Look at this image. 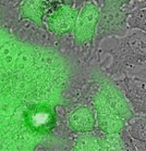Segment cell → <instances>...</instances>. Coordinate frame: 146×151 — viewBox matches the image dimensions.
I'll return each mask as SVG.
<instances>
[{
	"label": "cell",
	"mask_w": 146,
	"mask_h": 151,
	"mask_svg": "<svg viewBox=\"0 0 146 151\" xmlns=\"http://www.w3.org/2000/svg\"><path fill=\"white\" fill-rule=\"evenodd\" d=\"M69 125L74 132L77 133H87L94 129L95 117L93 112L86 108H77L70 114Z\"/></svg>",
	"instance_id": "obj_8"
},
{
	"label": "cell",
	"mask_w": 146,
	"mask_h": 151,
	"mask_svg": "<svg viewBox=\"0 0 146 151\" xmlns=\"http://www.w3.org/2000/svg\"><path fill=\"white\" fill-rule=\"evenodd\" d=\"M98 142L103 151H125L124 142L119 133L106 134L103 138H98Z\"/></svg>",
	"instance_id": "obj_9"
},
{
	"label": "cell",
	"mask_w": 146,
	"mask_h": 151,
	"mask_svg": "<svg viewBox=\"0 0 146 151\" xmlns=\"http://www.w3.org/2000/svg\"><path fill=\"white\" fill-rule=\"evenodd\" d=\"M99 93L104 97V99L107 101L108 104L124 121L132 116V112L130 110L129 104L126 103L120 90L113 84H111L110 82H104Z\"/></svg>",
	"instance_id": "obj_6"
},
{
	"label": "cell",
	"mask_w": 146,
	"mask_h": 151,
	"mask_svg": "<svg viewBox=\"0 0 146 151\" xmlns=\"http://www.w3.org/2000/svg\"><path fill=\"white\" fill-rule=\"evenodd\" d=\"M131 1H132V0H124V6L125 4H129Z\"/></svg>",
	"instance_id": "obj_13"
},
{
	"label": "cell",
	"mask_w": 146,
	"mask_h": 151,
	"mask_svg": "<svg viewBox=\"0 0 146 151\" xmlns=\"http://www.w3.org/2000/svg\"><path fill=\"white\" fill-rule=\"evenodd\" d=\"M96 120L98 127L106 134L119 133L124 126L125 121L107 103L104 97L98 93L94 99Z\"/></svg>",
	"instance_id": "obj_5"
},
{
	"label": "cell",
	"mask_w": 146,
	"mask_h": 151,
	"mask_svg": "<svg viewBox=\"0 0 146 151\" xmlns=\"http://www.w3.org/2000/svg\"><path fill=\"white\" fill-rule=\"evenodd\" d=\"M24 123L37 135H48L56 126V111L49 103H35L24 112Z\"/></svg>",
	"instance_id": "obj_3"
},
{
	"label": "cell",
	"mask_w": 146,
	"mask_h": 151,
	"mask_svg": "<svg viewBox=\"0 0 146 151\" xmlns=\"http://www.w3.org/2000/svg\"><path fill=\"white\" fill-rule=\"evenodd\" d=\"M130 11L119 0H103L96 27L97 34H123L126 29V19Z\"/></svg>",
	"instance_id": "obj_1"
},
{
	"label": "cell",
	"mask_w": 146,
	"mask_h": 151,
	"mask_svg": "<svg viewBox=\"0 0 146 151\" xmlns=\"http://www.w3.org/2000/svg\"><path fill=\"white\" fill-rule=\"evenodd\" d=\"M50 4L51 2H49L48 0H23L20 6L21 19L31 20L38 26H44L43 17Z\"/></svg>",
	"instance_id": "obj_7"
},
{
	"label": "cell",
	"mask_w": 146,
	"mask_h": 151,
	"mask_svg": "<svg viewBox=\"0 0 146 151\" xmlns=\"http://www.w3.org/2000/svg\"><path fill=\"white\" fill-rule=\"evenodd\" d=\"M72 151H103L101 150L98 138L90 136V135H84L77 140V144L74 146Z\"/></svg>",
	"instance_id": "obj_10"
},
{
	"label": "cell",
	"mask_w": 146,
	"mask_h": 151,
	"mask_svg": "<svg viewBox=\"0 0 146 151\" xmlns=\"http://www.w3.org/2000/svg\"><path fill=\"white\" fill-rule=\"evenodd\" d=\"M145 21H146V10L145 7L136 8L134 10L130 11L126 24H129L131 28H139L144 31L145 29Z\"/></svg>",
	"instance_id": "obj_11"
},
{
	"label": "cell",
	"mask_w": 146,
	"mask_h": 151,
	"mask_svg": "<svg viewBox=\"0 0 146 151\" xmlns=\"http://www.w3.org/2000/svg\"><path fill=\"white\" fill-rule=\"evenodd\" d=\"M99 17V6L96 1H88L79 9L75 24L73 27L74 40L82 45L92 40L96 33Z\"/></svg>",
	"instance_id": "obj_4"
},
{
	"label": "cell",
	"mask_w": 146,
	"mask_h": 151,
	"mask_svg": "<svg viewBox=\"0 0 146 151\" xmlns=\"http://www.w3.org/2000/svg\"><path fill=\"white\" fill-rule=\"evenodd\" d=\"M88 1H96L97 2L98 0H77V4H85V2H88Z\"/></svg>",
	"instance_id": "obj_12"
},
{
	"label": "cell",
	"mask_w": 146,
	"mask_h": 151,
	"mask_svg": "<svg viewBox=\"0 0 146 151\" xmlns=\"http://www.w3.org/2000/svg\"><path fill=\"white\" fill-rule=\"evenodd\" d=\"M79 9L74 6L51 4L43 17V24L49 32L58 35L71 33L77 20Z\"/></svg>",
	"instance_id": "obj_2"
}]
</instances>
